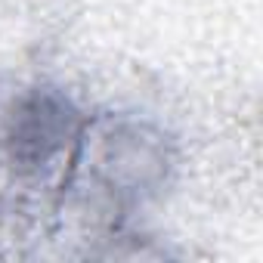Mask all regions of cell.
Masks as SVG:
<instances>
[{
	"instance_id": "6da1fadb",
	"label": "cell",
	"mask_w": 263,
	"mask_h": 263,
	"mask_svg": "<svg viewBox=\"0 0 263 263\" xmlns=\"http://www.w3.org/2000/svg\"><path fill=\"white\" fill-rule=\"evenodd\" d=\"M174 174L177 143L161 124L137 115L87 118L62 204L71 198L121 229L171 189Z\"/></svg>"
},
{
	"instance_id": "7a4b0ae2",
	"label": "cell",
	"mask_w": 263,
	"mask_h": 263,
	"mask_svg": "<svg viewBox=\"0 0 263 263\" xmlns=\"http://www.w3.org/2000/svg\"><path fill=\"white\" fill-rule=\"evenodd\" d=\"M87 115L56 84L22 87L0 118V164L31 198L62 208Z\"/></svg>"
}]
</instances>
